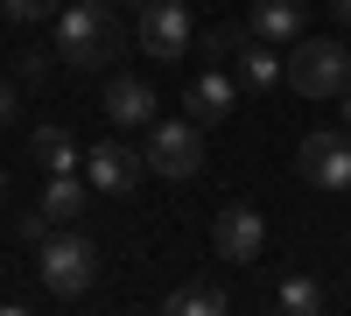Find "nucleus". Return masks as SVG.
<instances>
[{
    "mask_svg": "<svg viewBox=\"0 0 351 316\" xmlns=\"http://www.w3.org/2000/svg\"><path fill=\"white\" fill-rule=\"evenodd\" d=\"M134 49V28L120 21L112 0H77V8L56 14V56L71 71H112Z\"/></svg>",
    "mask_w": 351,
    "mask_h": 316,
    "instance_id": "nucleus-1",
    "label": "nucleus"
},
{
    "mask_svg": "<svg viewBox=\"0 0 351 316\" xmlns=\"http://www.w3.org/2000/svg\"><path fill=\"white\" fill-rule=\"evenodd\" d=\"M288 92H302V99H337L344 84H351V49L330 42V36H302V42H288Z\"/></svg>",
    "mask_w": 351,
    "mask_h": 316,
    "instance_id": "nucleus-2",
    "label": "nucleus"
},
{
    "mask_svg": "<svg viewBox=\"0 0 351 316\" xmlns=\"http://www.w3.org/2000/svg\"><path fill=\"white\" fill-rule=\"evenodd\" d=\"M36 267H43V289L49 295H84L99 281V246L84 232H49L36 246Z\"/></svg>",
    "mask_w": 351,
    "mask_h": 316,
    "instance_id": "nucleus-3",
    "label": "nucleus"
},
{
    "mask_svg": "<svg viewBox=\"0 0 351 316\" xmlns=\"http://www.w3.org/2000/svg\"><path fill=\"white\" fill-rule=\"evenodd\" d=\"M134 42L148 49L155 64H176V56L197 42V21H190L183 0H148V8H141V21H134Z\"/></svg>",
    "mask_w": 351,
    "mask_h": 316,
    "instance_id": "nucleus-4",
    "label": "nucleus"
},
{
    "mask_svg": "<svg viewBox=\"0 0 351 316\" xmlns=\"http://www.w3.org/2000/svg\"><path fill=\"white\" fill-rule=\"evenodd\" d=\"M148 169L169 183H190L204 169V141H197V120H155L148 127Z\"/></svg>",
    "mask_w": 351,
    "mask_h": 316,
    "instance_id": "nucleus-5",
    "label": "nucleus"
},
{
    "mask_svg": "<svg viewBox=\"0 0 351 316\" xmlns=\"http://www.w3.org/2000/svg\"><path fill=\"white\" fill-rule=\"evenodd\" d=\"M141 169H148V148H134V141H120V134L84 148V176H92L99 197H127L141 183Z\"/></svg>",
    "mask_w": 351,
    "mask_h": 316,
    "instance_id": "nucleus-6",
    "label": "nucleus"
},
{
    "mask_svg": "<svg viewBox=\"0 0 351 316\" xmlns=\"http://www.w3.org/2000/svg\"><path fill=\"white\" fill-rule=\"evenodd\" d=\"M260 246H267V225H260L253 204H225V211L211 218V253H218L225 267H253Z\"/></svg>",
    "mask_w": 351,
    "mask_h": 316,
    "instance_id": "nucleus-7",
    "label": "nucleus"
},
{
    "mask_svg": "<svg viewBox=\"0 0 351 316\" xmlns=\"http://www.w3.org/2000/svg\"><path fill=\"white\" fill-rule=\"evenodd\" d=\"M295 169H302V183H316V190H351V127L344 134H330V127L309 134Z\"/></svg>",
    "mask_w": 351,
    "mask_h": 316,
    "instance_id": "nucleus-8",
    "label": "nucleus"
},
{
    "mask_svg": "<svg viewBox=\"0 0 351 316\" xmlns=\"http://www.w3.org/2000/svg\"><path fill=\"white\" fill-rule=\"evenodd\" d=\"M246 36H260V42H302V36H309V14H302V0H253V21H246Z\"/></svg>",
    "mask_w": 351,
    "mask_h": 316,
    "instance_id": "nucleus-9",
    "label": "nucleus"
},
{
    "mask_svg": "<svg viewBox=\"0 0 351 316\" xmlns=\"http://www.w3.org/2000/svg\"><path fill=\"white\" fill-rule=\"evenodd\" d=\"M99 106L112 127H155V84H141V77H112Z\"/></svg>",
    "mask_w": 351,
    "mask_h": 316,
    "instance_id": "nucleus-10",
    "label": "nucleus"
},
{
    "mask_svg": "<svg viewBox=\"0 0 351 316\" xmlns=\"http://www.w3.org/2000/svg\"><path fill=\"white\" fill-rule=\"evenodd\" d=\"M190 120L197 127H218V120H232V106H239V77H225V71H204L197 84H190Z\"/></svg>",
    "mask_w": 351,
    "mask_h": 316,
    "instance_id": "nucleus-11",
    "label": "nucleus"
},
{
    "mask_svg": "<svg viewBox=\"0 0 351 316\" xmlns=\"http://www.w3.org/2000/svg\"><path fill=\"white\" fill-rule=\"evenodd\" d=\"M28 162H36L43 176H64V169H77V162H84V148H77L64 127H36V134H28Z\"/></svg>",
    "mask_w": 351,
    "mask_h": 316,
    "instance_id": "nucleus-12",
    "label": "nucleus"
},
{
    "mask_svg": "<svg viewBox=\"0 0 351 316\" xmlns=\"http://www.w3.org/2000/svg\"><path fill=\"white\" fill-rule=\"evenodd\" d=\"M84 183H92V176H77V169L49 176V183H43V197H36V211H43L49 225H71V218L84 211Z\"/></svg>",
    "mask_w": 351,
    "mask_h": 316,
    "instance_id": "nucleus-13",
    "label": "nucleus"
},
{
    "mask_svg": "<svg viewBox=\"0 0 351 316\" xmlns=\"http://www.w3.org/2000/svg\"><path fill=\"white\" fill-rule=\"evenodd\" d=\"M232 77H239V92H267V84H281V64H274V49L253 36V42H239V71Z\"/></svg>",
    "mask_w": 351,
    "mask_h": 316,
    "instance_id": "nucleus-14",
    "label": "nucleus"
},
{
    "mask_svg": "<svg viewBox=\"0 0 351 316\" xmlns=\"http://www.w3.org/2000/svg\"><path fill=\"white\" fill-rule=\"evenodd\" d=\"M169 309H176V316H225L232 302H225L218 281H190V289H176V295H169Z\"/></svg>",
    "mask_w": 351,
    "mask_h": 316,
    "instance_id": "nucleus-15",
    "label": "nucleus"
},
{
    "mask_svg": "<svg viewBox=\"0 0 351 316\" xmlns=\"http://www.w3.org/2000/svg\"><path fill=\"white\" fill-rule=\"evenodd\" d=\"M0 14H8V21H56V14H64V0H0Z\"/></svg>",
    "mask_w": 351,
    "mask_h": 316,
    "instance_id": "nucleus-16",
    "label": "nucleus"
},
{
    "mask_svg": "<svg viewBox=\"0 0 351 316\" xmlns=\"http://www.w3.org/2000/svg\"><path fill=\"white\" fill-rule=\"evenodd\" d=\"M288 316H302V309H316V302H324V295H316V281H302V274H288L281 281V295H274Z\"/></svg>",
    "mask_w": 351,
    "mask_h": 316,
    "instance_id": "nucleus-17",
    "label": "nucleus"
},
{
    "mask_svg": "<svg viewBox=\"0 0 351 316\" xmlns=\"http://www.w3.org/2000/svg\"><path fill=\"white\" fill-rule=\"evenodd\" d=\"M197 49H204V56H232V49H239V28H204Z\"/></svg>",
    "mask_w": 351,
    "mask_h": 316,
    "instance_id": "nucleus-18",
    "label": "nucleus"
},
{
    "mask_svg": "<svg viewBox=\"0 0 351 316\" xmlns=\"http://www.w3.org/2000/svg\"><path fill=\"white\" fill-rule=\"evenodd\" d=\"M14 77H21V84H43V77H49V56H43V49H21V56H14Z\"/></svg>",
    "mask_w": 351,
    "mask_h": 316,
    "instance_id": "nucleus-19",
    "label": "nucleus"
},
{
    "mask_svg": "<svg viewBox=\"0 0 351 316\" xmlns=\"http://www.w3.org/2000/svg\"><path fill=\"white\" fill-rule=\"evenodd\" d=\"M14 120V84H0V127Z\"/></svg>",
    "mask_w": 351,
    "mask_h": 316,
    "instance_id": "nucleus-20",
    "label": "nucleus"
},
{
    "mask_svg": "<svg viewBox=\"0 0 351 316\" xmlns=\"http://www.w3.org/2000/svg\"><path fill=\"white\" fill-rule=\"evenodd\" d=\"M330 14H337V21H344V28H351V0H330Z\"/></svg>",
    "mask_w": 351,
    "mask_h": 316,
    "instance_id": "nucleus-21",
    "label": "nucleus"
},
{
    "mask_svg": "<svg viewBox=\"0 0 351 316\" xmlns=\"http://www.w3.org/2000/svg\"><path fill=\"white\" fill-rule=\"evenodd\" d=\"M112 8H134V14H141V8H148V0H112Z\"/></svg>",
    "mask_w": 351,
    "mask_h": 316,
    "instance_id": "nucleus-22",
    "label": "nucleus"
},
{
    "mask_svg": "<svg viewBox=\"0 0 351 316\" xmlns=\"http://www.w3.org/2000/svg\"><path fill=\"white\" fill-rule=\"evenodd\" d=\"M344 127H351V99H344Z\"/></svg>",
    "mask_w": 351,
    "mask_h": 316,
    "instance_id": "nucleus-23",
    "label": "nucleus"
},
{
    "mask_svg": "<svg viewBox=\"0 0 351 316\" xmlns=\"http://www.w3.org/2000/svg\"><path fill=\"white\" fill-rule=\"evenodd\" d=\"M0 197H8V176H0Z\"/></svg>",
    "mask_w": 351,
    "mask_h": 316,
    "instance_id": "nucleus-24",
    "label": "nucleus"
}]
</instances>
